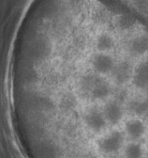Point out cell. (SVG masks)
Returning a JSON list of instances; mask_svg holds the SVG:
<instances>
[{"label": "cell", "instance_id": "1", "mask_svg": "<svg viewBox=\"0 0 148 158\" xmlns=\"http://www.w3.org/2000/svg\"><path fill=\"white\" fill-rule=\"evenodd\" d=\"M76 87L78 93L92 103L103 104L115 94V88L107 77L99 76L88 70L84 71L78 79Z\"/></svg>", "mask_w": 148, "mask_h": 158}, {"label": "cell", "instance_id": "2", "mask_svg": "<svg viewBox=\"0 0 148 158\" xmlns=\"http://www.w3.org/2000/svg\"><path fill=\"white\" fill-rule=\"evenodd\" d=\"M117 37L119 39L117 55L125 56L133 61L148 57V31L141 25L132 31L124 35H117Z\"/></svg>", "mask_w": 148, "mask_h": 158}, {"label": "cell", "instance_id": "3", "mask_svg": "<svg viewBox=\"0 0 148 158\" xmlns=\"http://www.w3.org/2000/svg\"><path fill=\"white\" fill-rule=\"evenodd\" d=\"M117 54L88 51L86 57V70L99 76L109 78L117 61Z\"/></svg>", "mask_w": 148, "mask_h": 158}, {"label": "cell", "instance_id": "4", "mask_svg": "<svg viewBox=\"0 0 148 158\" xmlns=\"http://www.w3.org/2000/svg\"><path fill=\"white\" fill-rule=\"evenodd\" d=\"M134 61L125 56L118 55L115 68L109 76L110 81L115 89L128 88L132 75Z\"/></svg>", "mask_w": 148, "mask_h": 158}, {"label": "cell", "instance_id": "5", "mask_svg": "<svg viewBox=\"0 0 148 158\" xmlns=\"http://www.w3.org/2000/svg\"><path fill=\"white\" fill-rule=\"evenodd\" d=\"M126 136L123 131L113 129L104 134L98 141V149L104 155H115L123 150Z\"/></svg>", "mask_w": 148, "mask_h": 158}, {"label": "cell", "instance_id": "6", "mask_svg": "<svg viewBox=\"0 0 148 158\" xmlns=\"http://www.w3.org/2000/svg\"><path fill=\"white\" fill-rule=\"evenodd\" d=\"M128 89L136 94H142L148 89V57L134 61Z\"/></svg>", "mask_w": 148, "mask_h": 158}, {"label": "cell", "instance_id": "7", "mask_svg": "<svg viewBox=\"0 0 148 158\" xmlns=\"http://www.w3.org/2000/svg\"><path fill=\"white\" fill-rule=\"evenodd\" d=\"M101 109L108 124L112 126H116L122 123L127 110L125 103L115 96L104 102L101 106Z\"/></svg>", "mask_w": 148, "mask_h": 158}, {"label": "cell", "instance_id": "8", "mask_svg": "<svg viewBox=\"0 0 148 158\" xmlns=\"http://www.w3.org/2000/svg\"><path fill=\"white\" fill-rule=\"evenodd\" d=\"M83 118L86 128L94 134H100L104 132L109 125L103 115L101 107L98 106L88 107L84 111Z\"/></svg>", "mask_w": 148, "mask_h": 158}, {"label": "cell", "instance_id": "9", "mask_svg": "<svg viewBox=\"0 0 148 158\" xmlns=\"http://www.w3.org/2000/svg\"><path fill=\"white\" fill-rule=\"evenodd\" d=\"M147 124L140 117H133L127 120L124 123V135L130 141H140L145 136Z\"/></svg>", "mask_w": 148, "mask_h": 158}, {"label": "cell", "instance_id": "10", "mask_svg": "<svg viewBox=\"0 0 148 158\" xmlns=\"http://www.w3.org/2000/svg\"><path fill=\"white\" fill-rule=\"evenodd\" d=\"M131 97L128 96L125 103L126 109L133 117H145L148 114V102L142 94H136Z\"/></svg>", "mask_w": 148, "mask_h": 158}, {"label": "cell", "instance_id": "11", "mask_svg": "<svg viewBox=\"0 0 148 158\" xmlns=\"http://www.w3.org/2000/svg\"><path fill=\"white\" fill-rule=\"evenodd\" d=\"M144 150L140 141H129L123 148L124 158H143Z\"/></svg>", "mask_w": 148, "mask_h": 158}, {"label": "cell", "instance_id": "12", "mask_svg": "<svg viewBox=\"0 0 148 158\" xmlns=\"http://www.w3.org/2000/svg\"><path fill=\"white\" fill-rule=\"evenodd\" d=\"M61 104H62V106L65 110H68V111L73 110L77 105L76 95L71 93V92L65 93L61 98Z\"/></svg>", "mask_w": 148, "mask_h": 158}, {"label": "cell", "instance_id": "13", "mask_svg": "<svg viewBox=\"0 0 148 158\" xmlns=\"http://www.w3.org/2000/svg\"><path fill=\"white\" fill-rule=\"evenodd\" d=\"M142 95L144 96V98L146 99V101L148 102V89H146V90H145V91L142 93Z\"/></svg>", "mask_w": 148, "mask_h": 158}, {"label": "cell", "instance_id": "14", "mask_svg": "<svg viewBox=\"0 0 148 158\" xmlns=\"http://www.w3.org/2000/svg\"><path fill=\"white\" fill-rule=\"evenodd\" d=\"M145 123H146V124H147V127H148V114L145 116Z\"/></svg>", "mask_w": 148, "mask_h": 158}, {"label": "cell", "instance_id": "15", "mask_svg": "<svg viewBox=\"0 0 148 158\" xmlns=\"http://www.w3.org/2000/svg\"><path fill=\"white\" fill-rule=\"evenodd\" d=\"M147 148H148V136H147Z\"/></svg>", "mask_w": 148, "mask_h": 158}]
</instances>
